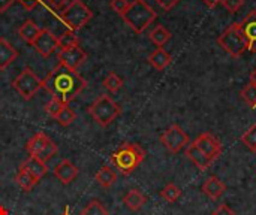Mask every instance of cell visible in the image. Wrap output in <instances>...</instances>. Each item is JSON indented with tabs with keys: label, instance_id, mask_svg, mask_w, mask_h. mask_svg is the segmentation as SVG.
<instances>
[{
	"label": "cell",
	"instance_id": "1f68e13d",
	"mask_svg": "<svg viewBox=\"0 0 256 215\" xmlns=\"http://www.w3.org/2000/svg\"><path fill=\"white\" fill-rule=\"evenodd\" d=\"M242 142L252 151L256 153V124H254L243 136H242Z\"/></svg>",
	"mask_w": 256,
	"mask_h": 215
},
{
	"label": "cell",
	"instance_id": "4fadbf2b",
	"mask_svg": "<svg viewBox=\"0 0 256 215\" xmlns=\"http://www.w3.org/2000/svg\"><path fill=\"white\" fill-rule=\"evenodd\" d=\"M242 24V30H243V34L248 40V48L249 51L256 52V9L250 10L244 18L243 21L240 22Z\"/></svg>",
	"mask_w": 256,
	"mask_h": 215
},
{
	"label": "cell",
	"instance_id": "b9f144b4",
	"mask_svg": "<svg viewBox=\"0 0 256 215\" xmlns=\"http://www.w3.org/2000/svg\"><path fill=\"white\" fill-rule=\"evenodd\" d=\"M0 215H8V211L3 207H0Z\"/></svg>",
	"mask_w": 256,
	"mask_h": 215
},
{
	"label": "cell",
	"instance_id": "4316f807",
	"mask_svg": "<svg viewBox=\"0 0 256 215\" xmlns=\"http://www.w3.org/2000/svg\"><path fill=\"white\" fill-rule=\"evenodd\" d=\"M242 97L244 99V102L252 108V109H256V82L255 81H249L243 90H242Z\"/></svg>",
	"mask_w": 256,
	"mask_h": 215
},
{
	"label": "cell",
	"instance_id": "ac0fdd59",
	"mask_svg": "<svg viewBox=\"0 0 256 215\" xmlns=\"http://www.w3.org/2000/svg\"><path fill=\"white\" fill-rule=\"evenodd\" d=\"M18 57V51L4 39L0 37V70H4Z\"/></svg>",
	"mask_w": 256,
	"mask_h": 215
},
{
	"label": "cell",
	"instance_id": "ba28073f",
	"mask_svg": "<svg viewBox=\"0 0 256 215\" xmlns=\"http://www.w3.org/2000/svg\"><path fill=\"white\" fill-rule=\"evenodd\" d=\"M160 142L170 153L177 154L189 145V136L178 124H172L160 135Z\"/></svg>",
	"mask_w": 256,
	"mask_h": 215
},
{
	"label": "cell",
	"instance_id": "52a82bcc",
	"mask_svg": "<svg viewBox=\"0 0 256 215\" xmlns=\"http://www.w3.org/2000/svg\"><path fill=\"white\" fill-rule=\"evenodd\" d=\"M12 87L24 100H32L42 88V79L30 67H24V70L14 79Z\"/></svg>",
	"mask_w": 256,
	"mask_h": 215
},
{
	"label": "cell",
	"instance_id": "6da1fadb",
	"mask_svg": "<svg viewBox=\"0 0 256 215\" xmlns=\"http://www.w3.org/2000/svg\"><path fill=\"white\" fill-rule=\"evenodd\" d=\"M86 87L87 81L80 76L76 70H70L60 63L45 76V79H42V88H45L52 99H57L64 105L72 102Z\"/></svg>",
	"mask_w": 256,
	"mask_h": 215
},
{
	"label": "cell",
	"instance_id": "e575fe53",
	"mask_svg": "<svg viewBox=\"0 0 256 215\" xmlns=\"http://www.w3.org/2000/svg\"><path fill=\"white\" fill-rule=\"evenodd\" d=\"M129 6V1L128 0H111V7L114 12H117L120 16L124 13V10L128 9Z\"/></svg>",
	"mask_w": 256,
	"mask_h": 215
},
{
	"label": "cell",
	"instance_id": "f1b7e54d",
	"mask_svg": "<svg viewBox=\"0 0 256 215\" xmlns=\"http://www.w3.org/2000/svg\"><path fill=\"white\" fill-rule=\"evenodd\" d=\"M81 215H110L108 210L102 205V202L99 201H92L90 204H87L82 211Z\"/></svg>",
	"mask_w": 256,
	"mask_h": 215
},
{
	"label": "cell",
	"instance_id": "ee69618b",
	"mask_svg": "<svg viewBox=\"0 0 256 215\" xmlns=\"http://www.w3.org/2000/svg\"><path fill=\"white\" fill-rule=\"evenodd\" d=\"M62 215H69V208H68V207L64 208V213H63Z\"/></svg>",
	"mask_w": 256,
	"mask_h": 215
},
{
	"label": "cell",
	"instance_id": "d4e9b609",
	"mask_svg": "<svg viewBox=\"0 0 256 215\" xmlns=\"http://www.w3.org/2000/svg\"><path fill=\"white\" fill-rule=\"evenodd\" d=\"M182 189L180 187H177L176 184H172V183H170V184H166L162 190H160V198L164 199V201H166V202H170V204H174V202H177L180 198H182Z\"/></svg>",
	"mask_w": 256,
	"mask_h": 215
},
{
	"label": "cell",
	"instance_id": "7402d4cb",
	"mask_svg": "<svg viewBox=\"0 0 256 215\" xmlns=\"http://www.w3.org/2000/svg\"><path fill=\"white\" fill-rule=\"evenodd\" d=\"M96 181H98V184L100 186V187H104V189H110V187H112L114 184H116V181H117V174L110 168V166H102L100 169H99V172L96 174Z\"/></svg>",
	"mask_w": 256,
	"mask_h": 215
},
{
	"label": "cell",
	"instance_id": "8d00e7d4",
	"mask_svg": "<svg viewBox=\"0 0 256 215\" xmlns=\"http://www.w3.org/2000/svg\"><path fill=\"white\" fill-rule=\"evenodd\" d=\"M164 10H171L174 6H177L180 3V0H154Z\"/></svg>",
	"mask_w": 256,
	"mask_h": 215
},
{
	"label": "cell",
	"instance_id": "5bb4252c",
	"mask_svg": "<svg viewBox=\"0 0 256 215\" xmlns=\"http://www.w3.org/2000/svg\"><path fill=\"white\" fill-rule=\"evenodd\" d=\"M226 192V186L222 180H219L216 175H212L206 180L202 184V193L210 198L212 201H218L224 193Z\"/></svg>",
	"mask_w": 256,
	"mask_h": 215
},
{
	"label": "cell",
	"instance_id": "836d02e7",
	"mask_svg": "<svg viewBox=\"0 0 256 215\" xmlns=\"http://www.w3.org/2000/svg\"><path fill=\"white\" fill-rule=\"evenodd\" d=\"M222 4L228 9V12L236 13L244 4V0H222Z\"/></svg>",
	"mask_w": 256,
	"mask_h": 215
},
{
	"label": "cell",
	"instance_id": "d590c367",
	"mask_svg": "<svg viewBox=\"0 0 256 215\" xmlns=\"http://www.w3.org/2000/svg\"><path fill=\"white\" fill-rule=\"evenodd\" d=\"M15 1H18L24 9H27V10H33V9H36L44 0H15Z\"/></svg>",
	"mask_w": 256,
	"mask_h": 215
},
{
	"label": "cell",
	"instance_id": "60d3db41",
	"mask_svg": "<svg viewBox=\"0 0 256 215\" xmlns=\"http://www.w3.org/2000/svg\"><path fill=\"white\" fill-rule=\"evenodd\" d=\"M204 4H207L208 7H216L219 3H222V0H202Z\"/></svg>",
	"mask_w": 256,
	"mask_h": 215
},
{
	"label": "cell",
	"instance_id": "7a4b0ae2",
	"mask_svg": "<svg viewBox=\"0 0 256 215\" xmlns=\"http://www.w3.org/2000/svg\"><path fill=\"white\" fill-rule=\"evenodd\" d=\"M146 159V151L132 142H124L111 156V163L117 168L122 175H130Z\"/></svg>",
	"mask_w": 256,
	"mask_h": 215
},
{
	"label": "cell",
	"instance_id": "ab89813d",
	"mask_svg": "<svg viewBox=\"0 0 256 215\" xmlns=\"http://www.w3.org/2000/svg\"><path fill=\"white\" fill-rule=\"evenodd\" d=\"M15 0H0V13H4L12 4H14Z\"/></svg>",
	"mask_w": 256,
	"mask_h": 215
},
{
	"label": "cell",
	"instance_id": "30bf717a",
	"mask_svg": "<svg viewBox=\"0 0 256 215\" xmlns=\"http://www.w3.org/2000/svg\"><path fill=\"white\" fill-rule=\"evenodd\" d=\"M32 46L44 58H48L58 49V40H57V36H54L48 28H42L39 36L36 37V40L32 43Z\"/></svg>",
	"mask_w": 256,
	"mask_h": 215
},
{
	"label": "cell",
	"instance_id": "7bdbcfd3",
	"mask_svg": "<svg viewBox=\"0 0 256 215\" xmlns=\"http://www.w3.org/2000/svg\"><path fill=\"white\" fill-rule=\"evenodd\" d=\"M250 79H252V81H255V82H256V69L254 70V72H252V75H250Z\"/></svg>",
	"mask_w": 256,
	"mask_h": 215
},
{
	"label": "cell",
	"instance_id": "f35d334b",
	"mask_svg": "<svg viewBox=\"0 0 256 215\" xmlns=\"http://www.w3.org/2000/svg\"><path fill=\"white\" fill-rule=\"evenodd\" d=\"M44 1H46L52 9H56V10H62L68 3H69V0H44Z\"/></svg>",
	"mask_w": 256,
	"mask_h": 215
},
{
	"label": "cell",
	"instance_id": "cb8c5ba5",
	"mask_svg": "<svg viewBox=\"0 0 256 215\" xmlns=\"http://www.w3.org/2000/svg\"><path fill=\"white\" fill-rule=\"evenodd\" d=\"M148 37H150V40L158 46V48H164V45L171 39V33H170V30H166L164 25H156L152 31H150V34H148Z\"/></svg>",
	"mask_w": 256,
	"mask_h": 215
},
{
	"label": "cell",
	"instance_id": "ffe728a7",
	"mask_svg": "<svg viewBox=\"0 0 256 215\" xmlns=\"http://www.w3.org/2000/svg\"><path fill=\"white\" fill-rule=\"evenodd\" d=\"M48 141H50V138H48L45 133L38 132V133H34V135L27 141V144H26V151L28 153V156L36 157V156L44 150V147L46 145Z\"/></svg>",
	"mask_w": 256,
	"mask_h": 215
},
{
	"label": "cell",
	"instance_id": "2e32d148",
	"mask_svg": "<svg viewBox=\"0 0 256 215\" xmlns=\"http://www.w3.org/2000/svg\"><path fill=\"white\" fill-rule=\"evenodd\" d=\"M20 168L26 169L28 174H32V175H33L36 180H39V181H40V178L48 172L46 163H44V162L39 160L38 157H32V156H28V157L20 165Z\"/></svg>",
	"mask_w": 256,
	"mask_h": 215
},
{
	"label": "cell",
	"instance_id": "44dd1931",
	"mask_svg": "<svg viewBox=\"0 0 256 215\" xmlns=\"http://www.w3.org/2000/svg\"><path fill=\"white\" fill-rule=\"evenodd\" d=\"M148 63L156 69V70H164L170 66L171 63V55L166 52L164 48H156L150 55H148Z\"/></svg>",
	"mask_w": 256,
	"mask_h": 215
},
{
	"label": "cell",
	"instance_id": "74e56055",
	"mask_svg": "<svg viewBox=\"0 0 256 215\" xmlns=\"http://www.w3.org/2000/svg\"><path fill=\"white\" fill-rule=\"evenodd\" d=\"M212 215H236V213L228 207V205H219L214 211H213V214Z\"/></svg>",
	"mask_w": 256,
	"mask_h": 215
},
{
	"label": "cell",
	"instance_id": "603a6c76",
	"mask_svg": "<svg viewBox=\"0 0 256 215\" xmlns=\"http://www.w3.org/2000/svg\"><path fill=\"white\" fill-rule=\"evenodd\" d=\"M15 183L21 187V190L30 192V190L39 183V180H36V178H34L32 174H28L26 169L20 168L18 172H16V175H15Z\"/></svg>",
	"mask_w": 256,
	"mask_h": 215
},
{
	"label": "cell",
	"instance_id": "277c9868",
	"mask_svg": "<svg viewBox=\"0 0 256 215\" xmlns=\"http://www.w3.org/2000/svg\"><path fill=\"white\" fill-rule=\"evenodd\" d=\"M58 18L68 27V30L76 31L93 18V12L82 0H70L58 12Z\"/></svg>",
	"mask_w": 256,
	"mask_h": 215
},
{
	"label": "cell",
	"instance_id": "f546056e",
	"mask_svg": "<svg viewBox=\"0 0 256 215\" xmlns=\"http://www.w3.org/2000/svg\"><path fill=\"white\" fill-rule=\"evenodd\" d=\"M75 118H76V114L66 105L62 111H60V114L54 118L60 126H63V127H68V126H70L74 121H75Z\"/></svg>",
	"mask_w": 256,
	"mask_h": 215
},
{
	"label": "cell",
	"instance_id": "d6986e66",
	"mask_svg": "<svg viewBox=\"0 0 256 215\" xmlns=\"http://www.w3.org/2000/svg\"><path fill=\"white\" fill-rule=\"evenodd\" d=\"M146 202H147V198H146L140 190H136V189L129 190V192L123 196V204H124L130 211H134V213L140 211V210L146 205Z\"/></svg>",
	"mask_w": 256,
	"mask_h": 215
},
{
	"label": "cell",
	"instance_id": "e0dca14e",
	"mask_svg": "<svg viewBox=\"0 0 256 215\" xmlns=\"http://www.w3.org/2000/svg\"><path fill=\"white\" fill-rule=\"evenodd\" d=\"M40 30H42V28H39V25H38L33 19H26V21L18 27V36H20L24 42H27L28 45H32V43L36 40V37L39 36Z\"/></svg>",
	"mask_w": 256,
	"mask_h": 215
},
{
	"label": "cell",
	"instance_id": "d6a6232c",
	"mask_svg": "<svg viewBox=\"0 0 256 215\" xmlns=\"http://www.w3.org/2000/svg\"><path fill=\"white\" fill-rule=\"evenodd\" d=\"M64 106H66V105L62 103V102H58L57 99H51V100L45 105V112H46L48 115H51L52 118H56Z\"/></svg>",
	"mask_w": 256,
	"mask_h": 215
},
{
	"label": "cell",
	"instance_id": "4dcf8cb0",
	"mask_svg": "<svg viewBox=\"0 0 256 215\" xmlns=\"http://www.w3.org/2000/svg\"><path fill=\"white\" fill-rule=\"evenodd\" d=\"M57 151H58V148H57V145L50 139L48 142H46V145L44 147V150L36 156L39 160H42L44 163H46V162H50L56 154H57Z\"/></svg>",
	"mask_w": 256,
	"mask_h": 215
},
{
	"label": "cell",
	"instance_id": "83f0119b",
	"mask_svg": "<svg viewBox=\"0 0 256 215\" xmlns=\"http://www.w3.org/2000/svg\"><path fill=\"white\" fill-rule=\"evenodd\" d=\"M104 87L110 91V93H117L122 87H123V79L117 75V73H114V72H111V73H108L106 76H105V79H104Z\"/></svg>",
	"mask_w": 256,
	"mask_h": 215
},
{
	"label": "cell",
	"instance_id": "9a60e30c",
	"mask_svg": "<svg viewBox=\"0 0 256 215\" xmlns=\"http://www.w3.org/2000/svg\"><path fill=\"white\" fill-rule=\"evenodd\" d=\"M186 156L188 159L200 169V171H207L210 168V165L213 163V160L210 157H207L194 142L188 145L186 148Z\"/></svg>",
	"mask_w": 256,
	"mask_h": 215
},
{
	"label": "cell",
	"instance_id": "8992f818",
	"mask_svg": "<svg viewBox=\"0 0 256 215\" xmlns=\"http://www.w3.org/2000/svg\"><path fill=\"white\" fill-rule=\"evenodd\" d=\"M218 43L220 48H224L230 55L232 57H242L249 48H248V40L243 34L242 24L234 22L231 24L219 37Z\"/></svg>",
	"mask_w": 256,
	"mask_h": 215
},
{
	"label": "cell",
	"instance_id": "9c48e42d",
	"mask_svg": "<svg viewBox=\"0 0 256 215\" xmlns=\"http://www.w3.org/2000/svg\"><path fill=\"white\" fill-rule=\"evenodd\" d=\"M57 58H58V63L63 64L64 67L70 70H78V67L87 60V52L78 45V46L68 48V49H58Z\"/></svg>",
	"mask_w": 256,
	"mask_h": 215
},
{
	"label": "cell",
	"instance_id": "8fae6325",
	"mask_svg": "<svg viewBox=\"0 0 256 215\" xmlns=\"http://www.w3.org/2000/svg\"><path fill=\"white\" fill-rule=\"evenodd\" d=\"M194 144H195L207 157H210L213 162L222 154V150H224L220 141H219L218 138H214V136H213L212 133H208V132L200 135V136L194 141Z\"/></svg>",
	"mask_w": 256,
	"mask_h": 215
},
{
	"label": "cell",
	"instance_id": "5b68a950",
	"mask_svg": "<svg viewBox=\"0 0 256 215\" xmlns=\"http://www.w3.org/2000/svg\"><path fill=\"white\" fill-rule=\"evenodd\" d=\"M88 114L100 126V127H108L112 124L117 117L122 114V108L117 102H114L110 96L102 94L99 96L90 106H88Z\"/></svg>",
	"mask_w": 256,
	"mask_h": 215
},
{
	"label": "cell",
	"instance_id": "7c38bea8",
	"mask_svg": "<svg viewBox=\"0 0 256 215\" xmlns=\"http://www.w3.org/2000/svg\"><path fill=\"white\" fill-rule=\"evenodd\" d=\"M54 177L63 184V186H69L70 183H74L78 177V168L68 159H63L62 162H58L54 168Z\"/></svg>",
	"mask_w": 256,
	"mask_h": 215
},
{
	"label": "cell",
	"instance_id": "484cf974",
	"mask_svg": "<svg viewBox=\"0 0 256 215\" xmlns=\"http://www.w3.org/2000/svg\"><path fill=\"white\" fill-rule=\"evenodd\" d=\"M57 40H58V49H68L80 45V39L72 30H66L60 37H57Z\"/></svg>",
	"mask_w": 256,
	"mask_h": 215
},
{
	"label": "cell",
	"instance_id": "3957f363",
	"mask_svg": "<svg viewBox=\"0 0 256 215\" xmlns=\"http://www.w3.org/2000/svg\"><path fill=\"white\" fill-rule=\"evenodd\" d=\"M122 18L135 33L141 34L158 18V13L146 0H134L129 3Z\"/></svg>",
	"mask_w": 256,
	"mask_h": 215
}]
</instances>
